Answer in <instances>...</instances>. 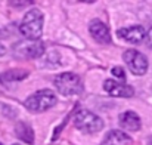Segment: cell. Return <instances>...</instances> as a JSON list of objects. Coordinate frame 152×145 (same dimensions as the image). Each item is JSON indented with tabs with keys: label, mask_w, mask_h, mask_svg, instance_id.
<instances>
[{
	"label": "cell",
	"mask_w": 152,
	"mask_h": 145,
	"mask_svg": "<svg viewBox=\"0 0 152 145\" xmlns=\"http://www.w3.org/2000/svg\"><path fill=\"white\" fill-rule=\"evenodd\" d=\"M56 101H58L56 95L52 91L43 89L25 99V108L31 113H43V111H48L49 108H52L56 104Z\"/></svg>",
	"instance_id": "3"
},
{
	"label": "cell",
	"mask_w": 152,
	"mask_h": 145,
	"mask_svg": "<svg viewBox=\"0 0 152 145\" xmlns=\"http://www.w3.org/2000/svg\"><path fill=\"white\" fill-rule=\"evenodd\" d=\"M55 86L65 96L80 95L84 91L81 79L74 73H62V74L56 76L55 77Z\"/></svg>",
	"instance_id": "2"
},
{
	"label": "cell",
	"mask_w": 152,
	"mask_h": 145,
	"mask_svg": "<svg viewBox=\"0 0 152 145\" xmlns=\"http://www.w3.org/2000/svg\"><path fill=\"white\" fill-rule=\"evenodd\" d=\"M0 145H1V144H0Z\"/></svg>",
	"instance_id": "20"
},
{
	"label": "cell",
	"mask_w": 152,
	"mask_h": 145,
	"mask_svg": "<svg viewBox=\"0 0 152 145\" xmlns=\"http://www.w3.org/2000/svg\"><path fill=\"white\" fill-rule=\"evenodd\" d=\"M130 136L126 135L124 132L121 130H112L106 135L105 141L101 145H120V144H126V142H130Z\"/></svg>",
	"instance_id": "10"
},
{
	"label": "cell",
	"mask_w": 152,
	"mask_h": 145,
	"mask_svg": "<svg viewBox=\"0 0 152 145\" xmlns=\"http://www.w3.org/2000/svg\"><path fill=\"white\" fill-rule=\"evenodd\" d=\"M112 74H114L117 79H120V80H124V79H126V73H124V70H123L121 67H114V68H112Z\"/></svg>",
	"instance_id": "14"
},
{
	"label": "cell",
	"mask_w": 152,
	"mask_h": 145,
	"mask_svg": "<svg viewBox=\"0 0 152 145\" xmlns=\"http://www.w3.org/2000/svg\"><path fill=\"white\" fill-rule=\"evenodd\" d=\"M13 145H18V144H13Z\"/></svg>",
	"instance_id": "19"
},
{
	"label": "cell",
	"mask_w": 152,
	"mask_h": 145,
	"mask_svg": "<svg viewBox=\"0 0 152 145\" xmlns=\"http://www.w3.org/2000/svg\"><path fill=\"white\" fill-rule=\"evenodd\" d=\"M4 53H6V48H4L3 45H0V56H1V55H4Z\"/></svg>",
	"instance_id": "17"
},
{
	"label": "cell",
	"mask_w": 152,
	"mask_h": 145,
	"mask_svg": "<svg viewBox=\"0 0 152 145\" xmlns=\"http://www.w3.org/2000/svg\"><path fill=\"white\" fill-rule=\"evenodd\" d=\"M89 31L92 34V37L99 42L102 45H108L111 42V36H109V28L102 22V21H92L89 25Z\"/></svg>",
	"instance_id": "8"
},
{
	"label": "cell",
	"mask_w": 152,
	"mask_h": 145,
	"mask_svg": "<svg viewBox=\"0 0 152 145\" xmlns=\"http://www.w3.org/2000/svg\"><path fill=\"white\" fill-rule=\"evenodd\" d=\"M16 136L27 144H34V130L27 123H19L16 126Z\"/></svg>",
	"instance_id": "12"
},
{
	"label": "cell",
	"mask_w": 152,
	"mask_h": 145,
	"mask_svg": "<svg viewBox=\"0 0 152 145\" xmlns=\"http://www.w3.org/2000/svg\"><path fill=\"white\" fill-rule=\"evenodd\" d=\"M19 31L25 39L37 42L43 33V13L39 9L28 10L19 25Z\"/></svg>",
	"instance_id": "1"
},
{
	"label": "cell",
	"mask_w": 152,
	"mask_h": 145,
	"mask_svg": "<svg viewBox=\"0 0 152 145\" xmlns=\"http://www.w3.org/2000/svg\"><path fill=\"white\" fill-rule=\"evenodd\" d=\"M43 52H45V46L42 43L33 42V43H30V45H27L24 48V53L22 55L27 56V58H39V56L43 55Z\"/></svg>",
	"instance_id": "13"
},
{
	"label": "cell",
	"mask_w": 152,
	"mask_h": 145,
	"mask_svg": "<svg viewBox=\"0 0 152 145\" xmlns=\"http://www.w3.org/2000/svg\"><path fill=\"white\" fill-rule=\"evenodd\" d=\"M12 6H27V4H31V1H21V3H16V1H10Z\"/></svg>",
	"instance_id": "16"
},
{
	"label": "cell",
	"mask_w": 152,
	"mask_h": 145,
	"mask_svg": "<svg viewBox=\"0 0 152 145\" xmlns=\"http://www.w3.org/2000/svg\"><path fill=\"white\" fill-rule=\"evenodd\" d=\"M118 123H120V126L124 130H132V132H137L140 129V126H142L140 117L136 113H133V111L123 113L120 116V119H118Z\"/></svg>",
	"instance_id": "9"
},
{
	"label": "cell",
	"mask_w": 152,
	"mask_h": 145,
	"mask_svg": "<svg viewBox=\"0 0 152 145\" xmlns=\"http://www.w3.org/2000/svg\"><path fill=\"white\" fill-rule=\"evenodd\" d=\"M28 77V73L25 70H9L0 74V83H12V82H21Z\"/></svg>",
	"instance_id": "11"
},
{
	"label": "cell",
	"mask_w": 152,
	"mask_h": 145,
	"mask_svg": "<svg viewBox=\"0 0 152 145\" xmlns=\"http://www.w3.org/2000/svg\"><path fill=\"white\" fill-rule=\"evenodd\" d=\"M145 40H146V45L149 46V48H152V28L146 33V37H145Z\"/></svg>",
	"instance_id": "15"
},
{
	"label": "cell",
	"mask_w": 152,
	"mask_h": 145,
	"mask_svg": "<svg viewBox=\"0 0 152 145\" xmlns=\"http://www.w3.org/2000/svg\"><path fill=\"white\" fill-rule=\"evenodd\" d=\"M103 89L111 95V96H117V98H130L133 96L134 89L126 83H120L115 80H105L103 83Z\"/></svg>",
	"instance_id": "6"
},
{
	"label": "cell",
	"mask_w": 152,
	"mask_h": 145,
	"mask_svg": "<svg viewBox=\"0 0 152 145\" xmlns=\"http://www.w3.org/2000/svg\"><path fill=\"white\" fill-rule=\"evenodd\" d=\"M117 34L121 39H124L126 42H129V43H140L146 37L145 28L140 27V25H133V27L121 28V30L117 31Z\"/></svg>",
	"instance_id": "7"
},
{
	"label": "cell",
	"mask_w": 152,
	"mask_h": 145,
	"mask_svg": "<svg viewBox=\"0 0 152 145\" xmlns=\"http://www.w3.org/2000/svg\"><path fill=\"white\" fill-rule=\"evenodd\" d=\"M74 126L84 133H98L103 127V121L92 111L80 110L74 117Z\"/></svg>",
	"instance_id": "4"
},
{
	"label": "cell",
	"mask_w": 152,
	"mask_h": 145,
	"mask_svg": "<svg viewBox=\"0 0 152 145\" xmlns=\"http://www.w3.org/2000/svg\"><path fill=\"white\" fill-rule=\"evenodd\" d=\"M148 145H152V136L149 138V141H148Z\"/></svg>",
	"instance_id": "18"
},
{
	"label": "cell",
	"mask_w": 152,
	"mask_h": 145,
	"mask_svg": "<svg viewBox=\"0 0 152 145\" xmlns=\"http://www.w3.org/2000/svg\"><path fill=\"white\" fill-rule=\"evenodd\" d=\"M123 59L124 62L127 64L129 70L136 74V76H142L148 71V59L143 53H140L139 50L136 49H129L124 52L123 55Z\"/></svg>",
	"instance_id": "5"
}]
</instances>
